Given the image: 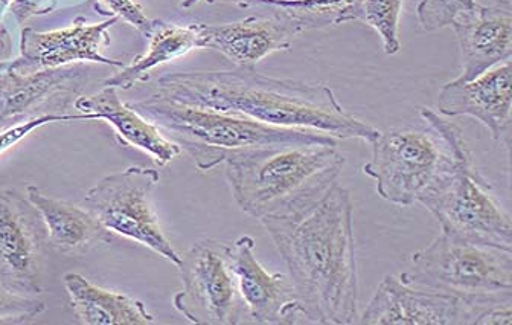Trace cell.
Listing matches in <instances>:
<instances>
[{"mask_svg":"<svg viewBox=\"0 0 512 325\" xmlns=\"http://www.w3.org/2000/svg\"><path fill=\"white\" fill-rule=\"evenodd\" d=\"M352 197L337 182L298 213L260 220L284 260L307 324L359 321Z\"/></svg>","mask_w":512,"mask_h":325,"instance_id":"obj_1","label":"cell"},{"mask_svg":"<svg viewBox=\"0 0 512 325\" xmlns=\"http://www.w3.org/2000/svg\"><path fill=\"white\" fill-rule=\"evenodd\" d=\"M154 94L189 106L237 113L258 123L310 129L371 144L380 130L343 109L327 84L267 77L253 68L162 75Z\"/></svg>","mask_w":512,"mask_h":325,"instance_id":"obj_2","label":"cell"},{"mask_svg":"<svg viewBox=\"0 0 512 325\" xmlns=\"http://www.w3.org/2000/svg\"><path fill=\"white\" fill-rule=\"evenodd\" d=\"M232 196L253 219L287 216L316 203L339 182V144H275L224 161Z\"/></svg>","mask_w":512,"mask_h":325,"instance_id":"obj_3","label":"cell"},{"mask_svg":"<svg viewBox=\"0 0 512 325\" xmlns=\"http://www.w3.org/2000/svg\"><path fill=\"white\" fill-rule=\"evenodd\" d=\"M128 106L185 150L200 171H211L234 153L266 145L339 144L327 133L269 126L237 113L189 106L156 94L130 101Z\"/></svg>","mask_w":512,"mask_h":325,"instance_id":"obj_4","label":"cell"},{"mask_svg":"<svg viewBox=\"0 0 512 325\" xmlns=\"http://www.w3.org/2000/svg\"><path fill=\"white\" fill-rule=\"evenodd\" d=\"M424 126L394 127L371 142L372 158L363 173L375 181L378 196L412 206L455 165L467 149L462 130L432 109L421 110Z\"/></svg>","mask_w":512,"mask_h":325,"instance_id":"obj_5","label":"cell"},{"mask_svg":"<svg viewBox=\"0 0 512 325\" xmlns=\"http://www.w3.org/2000/svg\"><path fill=\"white\" fill-rule=\"evenodd\" d=\"M400 278L477 304H512V251L476 245L442 232L412 254L410 269Z\"/></svg>","mask_w":512,"mask_h":325,"instance_id":"obj_6","label":"cell"},{"mask_svg":"<svg viewBox=\"0 0 512 325\" xmlns=\"http://www.w3.org/2000/svg\"><path fill=\"white\" fill-rule=\"evenodd\" d=\"M491 191L493 187L474 167L467 147L418 202L436 217L444 234L512 251L511 217Z\"/></svg>","mask_w":512,"mask_h":325,"instance_id":"obj_7","label":"cell"},{"mask_svg":"<svg viewBox=\"0 0 512 325\" xmlns=\"http://www.w3.org/2000/svg\"><path fill=\"white\" fill-rule=\"evenodd\" d=\"M512 304H477L465 298L413 286L386 275L357 324L368 325H509Z\"/></svg>","mask_w":512,"mask_h":325,"instance_id":"obj_8","label":"cell"},{"mask_svg":"<svg viewBox=\"0 0 512 325\" xmlns=\"http://www.w3.org/2000/svg\"><path fill=\"white\" fill-rule=\"evenodd\" d=\"M159 181L156 168L128 167L93 185L87 191L86 202L112 234L151 249L179 268L180 255L165 235L151 203Z\"/></svg>","mask_w":512,"mask_h":325,"instance_id":"obj_9","label":"cell"},{"mask_svg":"<svg viewBox=\"0 0 512 325\" xmlns=\"http://www.w3.org/2000/svg\"><path fill=\"white\" fill-rule=\"evenodd\" d=\"M183 289L174 309L192 324L232 325L247 321L232 271L231 243L203 239L180 255Z\"/></svg>","mask_w":512,"mask_h":325,"instance_id":"obj_10","label":"cell"},{"mask_svg":"<svg viewBox=\"0 0 512 325\" xmlns=\"http://www.w3.org/2000/svg\"><path fill=\"white\" fill-rule=\"evenodd\" d=\"M45 225L28 197L0 188V286L42 295Z\"/></svg>","mask_w":512,"mask_h":325,"instance_id":"obj_11","label":"cell"},{"mask_svg":"<svg viewBox=\"0 0 512 325\" xmlns=\"http://www.w3.org/2000/svg\"><path fill=\"white\" fill-rule=\"evenodd\" d=\"M118 20L113 16L104 22L87 23L86 19L78 17L71 26L45 33L25 26L20 34L19 57L10 62V66L23 72L86 63L124 68V63L104 55L110 45L109 29Z\"/></svg>","mask_w":512,"mask_h":325,"instance_id":"obj_12","label":"cell"},{"mask_svg":"<svg viewBox=\"0 0 512 325\" xmlns=\"http://www.w3.org/2000/svg\"><path fill=\"white\" fill-rule=\"evenodd\" d=\"M89 80L84 65L42 71H17L10 62L0 63V120L34 118L64 113L83 95Z\"/></svg>","mask_w":512,"mask_h":325,"instance_id":"obj_13","label":"cell"},{"mask_svg":"<svg viewBox=\"0 0 512 325\" xmlns=\"http://www.w3.org/2000/svg\"><path fill=\"white\" fill-rule=\"evenodd\" d=\"M232 271L238 292L252 324H307L290 277L270 274L255 255V242L249 235L231 243Z\"/></svg>","mask_w":512,"mask_h":325,"instance_id":"obj_14","label":"cell"},{"mask_svg":"<svg viewBox=\"0 0 512 325\" xmlns=\"http://www.w3.org/2000/svg\"><path fill=\"white\" fill-rule=\"evenodd\" d=\"M511 60L470 81L455 78L438 95L439 115L471 116L484 124L496 141L509 144L511 133Z\"/></svg>","mask_w":512,"mask_h":325,"instance_id":"obj_15","label":"cell"},{"mask_svg":"<svg viewBox=\"0 0 512 325\" xmlns=\"http://www.w3.org/2000/svg\"><path fill=\"white\" fill-rule=\"evenodd\" d=\"M450 26L455 31L461 54L459 80H474L511 60V0H497L488 7L477 4L473 10L456 17Z\"/></svg>","mask_w":512,"mask_h":325,"instance_id":"obj_16","label":"cell"},{"mask_svg":"<svg viewBox=\"0 0 512 325\" xmlns=\"http://www.w3.org/2000/svg\"><path fill=\"white\" fill-rule=\"evenodd\" d=\"M75 110L92 115L95 121H106L115 130L119 144L147 153L154 164L165 167L182 153L179 145L160 132L151 121L122 103L118 89L104 86L100 92L81 95L74 103Z\"/></svg>","mask_w":512,"mask_h":325,"instance_id":"obj_17","label":"cell"},{"mask_svg":"<svg viewBox=\"0 0 512 325\" xmlns=\"http://www.w3.org/2000/svg\"><path fill=\"white\" fill-rule=\"evenodd\" d=\"M26 197L42 217L48 246L64 255H78L98 246L110 245L115 234L92 211L48 196L36 185L26 187Z\"/></svg>","mask_w":512,"mask_h":325,"instance_id":"obj_18","label":"cell"},{"mask_svg":"<svg viewBox=\"0 0 512 325\" xmlns=\"http://www.w3.org/2000/svg\"><path fill=\"white\" fill-rule=\"evenodd\" d=\"M78 321L86 325H148L156 319L142 301L96 286L77 272L63 277Z\"/></svg>","mask_w":512,"mask_h":325,"instance_id":"obj_19","label":"cell"},{"mask_svg":"<svg viewBox=\"0 0 512 325\" xmlns=\"http://www.w3.org/2000/svg\"><path fill=\"white\" fill-rule=\"evenodd\" d=\"M148 40L147 51L139 55L121 72L104 81V86L116 87L118 91H128L135 84L148 80V74L159 66L179 60L189 52L202 48L199 23L176 25V23L153 20Z\"/></svg>","mask_w":512,"mask_h":325,"instance_id":"obj_20","label":"cell"},{"mask_svg":"<svg viewBox=\"0 0 512 325\" xmlns=\"http://www.w3.org/2000/svg\"><path fill=\"white\" fill-rule=\"evenodd\" d=\"M404 0H359L348 8V22L371 26L383 42L384 54L400 52V17Z\"/></svg>","mask_w":512,"mask_h":325,"instance_id":"obj_21","label":"cell"},{"mask_svg":"<svg viewBox=\"0 0 512 325\" xmlns=\"http://www.w3.org/2000/svg\"><path fill=\"white\" fill-rule=\"evenodd\" d=\"M46 309V301L40 295H23L0 286V325L29 324Z\"/></svg>","mask_w":512,"mask_h":325,"instance_id":"obj_22","label":"cell"},{"mask_svg":"<svg viewBox=\"0 0 512 325\" xmlns=\"http://www.w3.org/2000/svg\"><path fill=\"white\" fill-rule=\"evenodd\" d=\"M476 0H420L416 16L421 29L433 33L452 25L453 20L476 7Z\"/></svg>","mask_w":512,"mask_h":325,"instance_id":"obj_23","label":"cell"},{"mask_svg":"<svg viewBox=\"0 0 512 325\" xmlns=\"http://www.w3.org/2000/svg\"><path fill=\"white\" fill-rule=\"evenodd\" d=\"M74 121H95L92 115L84 113H52V115L34 116L10 129L0 132V158L13 149L23 139L28 138L34 130L54 123H74Z\"/></svg>","mask_w":512,"mask_h":325,"instance_id":"obj_24","label":"cell"},{"mask_svg":"<svg viewBox=\"0 0 512 325\" xmlns=\"http://www.w3.org/2000/svg\"><path fill=\"white\" fill-rule=\"evenodd\" d=\"M100 2L106 5L112 16L124 20L142 36L147 37L150 33L153 20L147 17V14L136 4L135 0H100Z\"/></svg>","mask_w":512,"mask_h":325,"instance_id":"obj_25","label":"cell"},{"mask_svg":"<svg viewBox=\"0 0 512 325\" xmlns=\"http://www.w3.org/2000/svg\"><path fill=\"white\" fill-rule=\"evenodd\" d=\"M58 0H11L8 13L14 17L17 25L25 28V23L34 17L45 16L57 10Z\"/></svg>","mask_w":512,"mask_h":325,"instance_id":"obj_26","label":"cell"},{"mask_svg":"<svg viewBox=\"0 0 512 325\" xmlns=\"http://www.w3.org/2000/svg\"><path fill=\"white\" fill-rule=\"evenodd\" d=\"M11 36L8 33L7 26L0 28V63L8 62L7 58L11 55Z\"/></svg>","mask_w":512,"mask_h":325,"instance_id":"obj_27","label":"cell"},{"mask_svg":"<svg viewBox=\"0 0 512 325\" xmlns=\"http://www.w3.org/2000/svg\"><path fill=\"white\" fill-rule=\"evenodd\" d=\"M11 0H0V28L4 26V17L8 13L10 8Z\"/></svg>","mask_w":512,"mask_h":325,"instance_id":"obj_28","label":"cell"},{"mask_svg":"<svg viewBox=\"0 0 512 325\" xmlns=\"http://www.w3.org/2000/svg\"><path fill=\"white\" fill-rule=\"evenodd\" d=\"M202 0H183L182 2V8H192L194 5L200 4Z\"/></svg>","mask_w":512,"mask_h":325,"instance_id":"obj_29","label":"cell"},{"mask_svg":"<svg viewBox=\"0 0 512 325\" xmlns=\"http://www.w3.org/2000/svg\"><path fill=\"white\" fill-rule=\"evenodd\" d=\"M346 2H348L349 7H352V5H356L359 0H346Z\"/></svg>","mask_w":512,"mask_h":325,"instance_id":"obj_30","label":"cell"},{"mask_svg":"<svg viewBox=\"0 0 512 325\" xmlns=\"http://www.w3.org/2000/svg\"><path fill=\"white\" fill-rule=\"evenodd\" d=\"M0 123H2V120H0Z\"/></svg>","mask_w":512,"mask_h":325,"instance_id":"obj_31","label":"cell"}]
</instances>
